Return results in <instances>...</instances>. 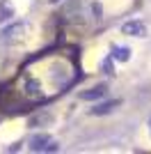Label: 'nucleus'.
<instances>
[{"instance_id":"nucleus-6","label":"nucleus","mask_w":151,"mask_h":154,"mask_svg":"<svg viewBox=\"0 0 151 154\" xmlns=\"http://www.w3.org/2000/svg\"><path fill=\"white\" fill-rule=\"evenodd\" d=\"M110 55H112V60H119V62H126V60L131 58V51H128L126 46H114Z\"/></svg>"},{"instance_id":"nucleus-7","label":"nucleus","mask_w":151,"mask_h":154,"mask_svg":"<svg viewBox=\"0 0 151 154\" xmlns=\"http://www.w3.org/2000/svg\"><path fill=\"white\" fill-rule=\"evenodd\" d=\"M101 69L105 71V74H114V67H112V55L103 60V64H101Z\"/></svg>"},{"instance_id":"nucleus-8","label":"nucleus","mask_w":151,"mask_h":154,"mask_svg":"<svg viewBox=\"0 0 151 154\" xmlns=\"http://www.w3.org/2000/svg\"><path fill=\"white\" fill-rule=\"evenodd\" d=\"M92 9H94L96 19H101V5H99V2H94V5H92Z\"/></svg>"},{"instance_id":"nucleus-9","label":"nucleus","mask_w":151,"mask_h":154,"mask_svg":"<svg viewBox=\"0 0 151 154\" xmlns=\"http://www.w3.org/2000/svg\"><path fill=\"white\" fill-rule=\"evenodd\" d=\"M50 2H60V0H50Z\"/></svg>"},{"instance_id":"nucleus-5","label":"nucleus","mask_w":151,"mask_h":154,"mask_svg":"<svg viewBox=\"0 0 151 154\" xmlns=\"http://www.w3.org/2000/svg\"><path fill=\"white\" fill-rule=\"evenodd\" d=\"M105 92H108L105 85H96V88H92V90H87V92H80V99H82V101H94V99H103V97H105Z\"/></svg>"},{"instance_id":"nucleus-10","label":"nucleus","mask_w":151,"mask_h":154,"mask_svg":"<svg viewBox=\"0 0 151 154\" xmlns=\"http://www.w3.org/2000/svg\"><path fill=\"white\" fill-rule=\"evenodd\" d=\"M149 129H151V120H149Z\"/></svg>"},{"instance_id":"nucleus-1","label":"nucleus","mask_w":151,"mask_h":154,"mask_svg":"<svg viewBox=\"0 0 151 154\" xmlns=\"http://www.w3.org/2000/svg\"><path fill=\"white\" fill-rule=\"evenodd\" d=\"M30 149L32 152H57L60 143L55 138H50L48 134H37L30 138Z\"/></svg>"},{"instance_id":"nucleus-4","label":"nucleus","mask_w":151,"mask_h":154,"mask_svg":"<svg viewBox=\"0 0 151 154\" xmlns=\"http://www.w3.org/2000/svg\"><path fill=\"white\" fill-rule=\"evenodd\" d=\"M119 99H114V101H105V103H99L94 108H89V115H108V113H112L117 106H119Z\"/></svg>"},{"instance_id":"nucleus-2","label":"nucleus","mask_w":151,"mask_h":154,"mask_svg":"<svg viewBox=\"0 0 151 154\" xmlns=\"http://www.w3.org/2000/svg\"><path fill=\"white\" fill-rule=\"evenodd\" d=\"M121 32L128 35V37H144L147 35V28L142 21H126L124 26H121Z\"/></svg>"},{"instance_id":"nucleus-3","label":"nucleus","mask_w":151,"mask_h":154,"mask_svg":"<svg viewBox=\"0 0 151 154\" xmlns=\"http://www.w3.org/2000/svg\"><path fill=\"white\" fill-rule=\"evenodd\" d=\"M23 30H25L23 23H14V26L5 28V30L0 32V39L2 42H14V39H19V35H23Z\"/></svg>"}]
</instances>
